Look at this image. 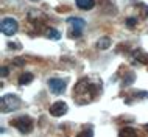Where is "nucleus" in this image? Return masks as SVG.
I'll list each match as a JSON object with an SVG mask.
<instances>
[{"label": "nucleus", "mask_w": 148, "mask_h": 137, "mask_svg": "<svg viewBox=\"0 0 148 137\" xmlns=\"http://www.w3.org/2000/svg\"><path fill=\"white\" fill-rule=\"evenodd\" d=\"M100 83L95 84L94 79L90 78H83L81 81H78V84L75 86L73 97L77 100L78 104H87L90 101H94L95 97L100 94Z\"/></svg>", "instance_id": "obj_1"}, {"label": "nucleus", "mask_w": 148, "mask_h": 137, "mask_svg": "<svg viewBox=\"0 0 148 137\" xmlns=\"http://www.w3.org/2000/svg\"><path fill=\"white\" fill-rule=\"evenodd\" d=\"M67 23L70 25V30H69V38L72 39H78L81 33L84 31V27H86V22L79 17H69L67 19Z\"/></svg>", "instance_id": "obj_2"}, {"label": "nucleus", "mask_w": 148, "mask_h": 137, "mask_svg": "<svg viewBox=\"0 0 148 137\" xmlns=\"http://www.w3.org/2000/svg\"><path fill=\"white\" fill-rule=\"evenodd\" d=\"M11 125H13L16 129L21 131L22 134H28L33 129V120L28 115H22V117H17V119L11 120Z\"/></svg>", "instance_id": "obj_3"}, {"label": "nucleus", "mask_w": 148, "mask_h": 137, "mask_svg": "<svg viewBox=\"0 0 148 137\" xmlns=\"http://www.w3.org/2000/svg\"><path fill=\"white\" fill-rule=\"evenodd\" d=\"M21 106V100H19L17 95H3L2 97V112H11V111H16L19 109Z\"/></svg>", "instance_id": "obj_4"}, {"label": "nucleus", "mask_w": 148, "mask_h": 137, "mask_svg": "<svg viewBox=\"0 0 148 137\" xmlns=\"http://www.w3.org/2000/svg\"><path fill=\"white\" fill-rule=\"evenodd\" d=\"M66 86H67V83H66V79H62V78L49 79V89H50L51 94H55V95H62L64 92H66Z\"/></svg>", "instance_id": "obj_5"}, {"label": "nucleus", "mask_w": 148, "mask_h": 137, "mask_svg": "<svg viewBox=\"0 0 148 137\" xmlns=\"http://www.w3.org/2000/svg\"><path fill=\"white\" fill-rule=\"evenodd\" d=\"M0 28H2V33L5 34V36H13L16 31H17V21L13 17H5L2 21V25H0Z\"/></svg>", "instance_id": "obj_6"}, {"label": "nucleus", "mask_w": 148, "mask_h": 137, "mask_svg": "<svg viewBox=\"0 0 148 137\" xmlns=\"http://www.w3.org/2000/svg\"><path fill=\"white\" fill-rule=\"evenodd\" d=\"M67 109H69V108H67V104L64 101H56L50 106V114L53 117H61L67 112Z\"/></svg>", "instance_id": "obj_7"}, {"label": "nucleus", "mask_w": 148, "mask_h": 137, "mask_svg": "<svg viewBox=\"0 0 148 137\" xmlns=\"http://www.w3.org/2000/svg\"><path fill=\"white\" fill-rule=\"evenodd\" d=\"M133 59L140 64H148V53H145V51H142L140 48H137V50L133 51Z\"/></svg>", "instance_id": "obj_8"}, {"label": "nucleus", "mask_w": 148, "mask_h": 137, "mask_svg": "<svg viewBox=\"0 0 148 137\" xmlns=\"http://www.w3.org/2000/svg\"><path fill=\"white\" fill-rule=\"evenodd\" d=\"M77 6L79 10H84V11H89L95 6V0H75Z\"/></svg>", "instance_id": "obj_9"}, {"label": "nucleus", "mask_w": 148, "mask_h": 137, "mask_svg": "<svg viewBox=\"0 0 148 137\" xmlns=\"http://www.w3.org/2000/svg\"><path fill=\"white\" fill-rule=\"evenodd\" d=\"M109 45H111V39L106 38V36H105V38H101V39L97 42V48H98V50H106Z\"/></svg>", "instance_id": "obj_10"}, {"label": "nucleus", "mask_w": 148, "mask_h": 137, "mask_svg": "<svg viewBox=\"0 0 148 137\" xmlns=\"http://www.w3.org/2000/svg\"><path fill=\"white\" fill-rule=\"evenodd\" d=\"M119 137H137V132H136L133 128H123V129L120 131Z\"/></svg>", "instance_id": "obj_11"}, {"label": "nucleus", "mask_w": 148, "mask_h": 137, "mask_svg": "<svg viewBox=\"0 0 148 137\" xmlns=\"http://www.w3.org/2000/svg\"><path fill=\"white\" fill-rule=\"evenodd\" d=\"M31 81H33V75L31 73H23V75H21V78H19V84H21V86H25V84H28Z\"/></svg>", "instance_id": "obj_12"}, {"label": "nucleus", "mask_w": 148, "mask_h": 137, "mask_svg": "<svg viewBox=\"0 0 148 137\" xmlns=\"http://www.w3.org/2000/svg\"><path fill=\"white\" fill-rule=\"evenodd\" d=\"M47 36H49L50 39H53V41H59V39H61V33H59L58 30H55V28H49Z\"/></svg>", "instance_id": "obj_13"}, {"label": "nucleus", "mask_w": 148, "mask_h": 137, "mask_svg": "<svg viewBox=\"0 0 148 137\" xmlns=\"http://www.w3.org/2000/svg\"><path fill=\"white\" fill-rule=\"evenodd\" d=\"M77 137H94V132H92V129H84L79 132Z\"/></svg>", "instance_id": "obj_14"}, {"label": "nucleus", "mask_w": 148, "mask_h": 137, "mask_svg": "<svg viewBox=\"0 0 148 137\" xmlns=\"http://www.w3.org/2000/svg\"><path fill=\"white\" fill-rule=\"evenodd\" d=\"M136 79V76H134V73H128V76H126V79L123 81V86H128L130 83H133Z\"/></svg>", "instance_id": "obj_15"}, {"label": "nucleus", "mask_w": 148, "mask_h": 137, "mask_svg": "<svg viewBox=\"0 0 148 137\" xmlns=\"http://www.w3.org/2000/svg\"><path fill=\"white\" fill-rule=\"evenodd\" d=\"M136 22H137V19H136V17H130V19H126V25L130 27V28H134V27H136Z\"/></svg>", "instance_id": "obj_16"}, {"label": "nucleus", "mask_w": 148, "mask_h": 137, "mask_svg": "<svg viewBox=\"0 0 148 137\" xmlns=\"http://www.w3.org/2000/svg\"><path fill=\"white\" fill-rule=\"evenodd\" d=\"M14 64H16V66H23L25 62H23L22 58H16V59H14Z\"/></svg>", "instance_id": "obj_17"}, {"label": "nucleus", "mask_w": 148, "mask_h": 137, "mask_svg": "<svg viewBox=\"0 0 148 137\" xmlns=\"http://www.w3.org/2000/svg\"><path fill=\"white\" fill-rule=\"evenodd\" d=\"M8 47H10V48H21V45H17V44H13V42H8Z\"/></svg>", "instance_id": "obj_18"}, {"label": "nucleus", "mask_w": 148, "mask_h": 137, "mask_svg": "<svg viewBox=\"0 0 148 137\" xmlns=\"http://www.w3.org/2000/svg\"><path fill=\"white\" fill-rule=\"evenodd\" d=\"M8 72H10V70H8L6 67H2V76H6V75H8Z\"/></svg>", "instance_id": "obj_19"}, {"label": "nucleus", "mask_w": 148, "mask_h": 137, "mask_svg": "<svg viewBox=\"0 0 148 137\" xmlns=\"http://www.w3.org/2000/svg\"><path fill=\"white\" fill-rule=\"evenodd\" d=\"M147 131H148V125H147Z\"/></svg>", "instance_id": "obj_20"}]
</instances>
